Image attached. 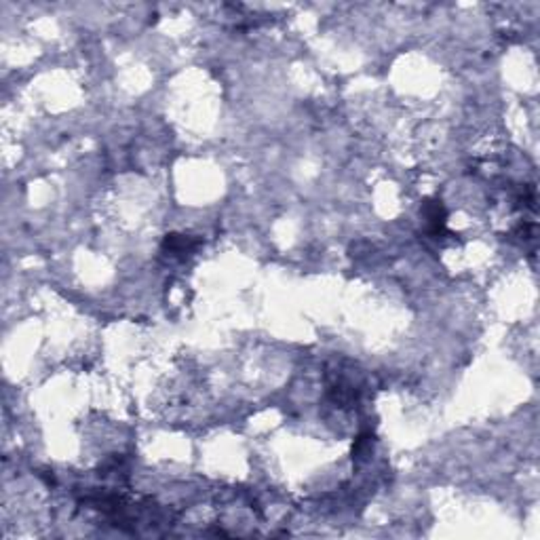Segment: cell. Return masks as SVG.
<instances>
[{"label": "cell", "instance_id": "cell-1", "mask_svg": "<svg viewBox=\"0 0 540 540\" xmlns=\"http://www.w3.org/2000/svg\"><path fill=\"white\" fill-rule=\"evenodd\" d=\"M198 241L186 236V234H169L163 243V249L171 255V257H184L188 253H192L196 249Z\"/></svg>", "mask_w": 540, "mask_h": 540}]
</instances>
